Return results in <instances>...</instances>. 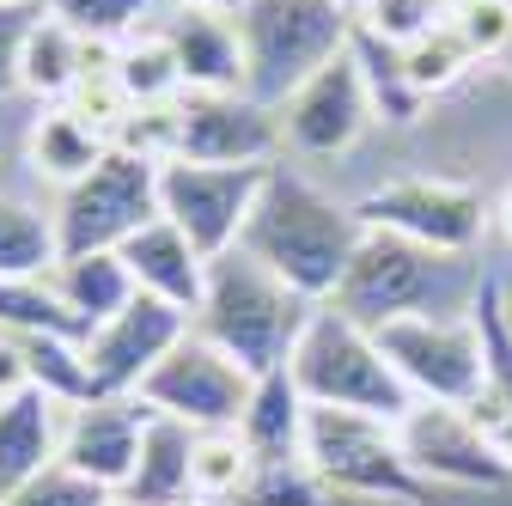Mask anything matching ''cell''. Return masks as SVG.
Here are the masks:
<instances>
[{
    "label": "cell",
    "mask_w": 512,
    "mask_h": 506,
    "mask_svg": "<svg viewBox=\"0 0 512 506\" xmlns=\"http://www.w3.org/2000/svg\"><path fill=\"white\" fill-rule=\"evenodd\" d=\"M360 238H366V226L354 220V202H336L311 177L269 165V183L244 220L238 250H250L256 263L275 269L287 287H299L311 305H330Z\"/></svg>",
    "instance_id": "6da1fadb"
},
{
    "label": "cell",
    "mask_w": 512,
    "mask_h": 506,
    "mask_svg": "<svg viewBox=\"0 0 512 506\" xmlns=\"http://www.w3.org/2000/svg\"><path fill=\"white\" fill-rule=\"evenodd\" d=\"M482 275L488 269L452 257V250H427L397 232H366L330 305L366 330H384L397 318H452V311L476 305Z\"/></svg>",
    "instance_id": "7a4b0ae2"
},
{
    "label": "cell",
    "mask_w": 512,
    "mask_h": 506,
    "mask_svg": "<svg viewBox=\"0 0 512 506\" xmlns=\"http://www.w3.org/2000/svg\"><path fill=\"white\" fill-rule=\"evenodd\" d=\"M311 299L299 287H287L275 269H263L250 250H226L208 263V293L196 305L189 330L208 336L214 348H226L244 372H281L311 324Z\"/></svg>",
    "instance_id": "3957f363"
},
{
    "label": "cell",
    "mask_w": 512,
    "mask_h": 506,
    "mask_svg": "<svg viewBox=\"0 0 512 506\" xmlns=\"http://www.w3.org/2000/svg\"><path fill=\"white\" fill-rule=\"evenodd\" d=\"M287 372H293V385L311 409H354V415H378V421H403L415 409L409 385L378 348V330L342 318L336 305L311 311Z\"/></svg>",
    "instance_id": "277c9868"
},
{
    "label": "cell",
    "mask_w": 512,
    "mask_h": 506,
    "mask_svg": "<svg viewBox=\"0 0 512 506\" xmlns=\"http://www.w3.org/2000/svg\"><path fill=\"white\" fill-rule=\"evenodd\" d=\"M238 43H244V92L281 110L317 68H330L354 43V13L336 0H244Z\"/></svg>",
    "instance_id": "5b68a950"
},
{
    "label": "cell",
    "mask_w": 512,
    "mask_h": 506,
    "mask_svg": "<svg viewBox=\"0 0 512 506\" xmlns=\"http://www.w3.org/2000/svg\"><path fill=\"white\" fill-rule=\"evenodd\" d=\"M305 464L330 494H360V500H415L439 506V494L409 470L397 421L354 415V409H311L305 421Z\"/></svg>",
    "instance_id": "8992f818"
},
{
    "label": "cell",
    "mask_w": 512,
    "mask_h": 506,
    "mask_svg": "<svg viewBox=\"0 0 512 506\" xmlns=\"http://www.w3.org/2000/svg\"><path fill=\"white\" fill-rule=\"evenodd\" d=\"M378 348L397 366L415 403L476 409L488 391V336H482L476 305L452 311V318H397L378 330Z\"/></svg>",
    "instance_id": "52a82bcc"
},
{
    "label": "cell",
    "mask_w": 512,
    "mask_h": 506,
    "mask_svg": "<svg viewBox=\"0 0 512 506\" xmlns=\"http://www.w3.org/2000/svg\"><path fill=\"white\" fill-rule=\"evenodd\" d=\"M61 232V257H86V250H122L147 220H159V159L110 147L92 177L61 189L49 208Z\"/></svg>",
    "instance_id": "ba28073f"
},
{
    "label": "cell",
    "mask_w": 512,
    "mask_h": 506,
    "mask_svg": "<svg viewBox=\"0 0 512 506\" xmlns=\"http://www.w3.org/2000/svg\"><path fill=\"white\" fill-rule=\"evenodd\" d=\"M403 458L433 494H506L512 488V458L506 446L470 415V409H439L415 403L397 421Z\"/></svg>",
    "instance_id": "9c48e42d"
},
{
    "label": "cell",
    "mask_w": 512,
    "mask_h": 506,
    "mask_svg": "<svg viewBox=\"0 0 512 506\" xmlns=\"http://www.w3.org/2000/svg\"><path fill=\"white\" fill-rule=\"evenodd\" d=\"M269 183V165H202V159H165L159 165V214L202 250L226 257L244 238V220Z\"/></svg>",
    "instance_id": "30bf717a"
},
{
    "label": "cell",
    "mask_w": 512,
    "mask_h": 506,
    "mask_svg": "<svg viewBox=\"0 0 512 506\" xmlns=\"http://www.w3.org/2000/svg\"><path fill=\"white\" fill-rule=\"evenodd\" d=\"M354 220L366 232H397L409 244L470 257L488 232V202H482V189L452 183V177H397V183L366 189L354 202Z\"/></svg>",
    "instance_id": "8fae6325"
},
{
    "label": "cell",
    "mask_w": 512,
    "mask_h": 506,
    "mask_svg": "<svg viewBox=\"0 0 512 506\" xmlns=\"http://www.w3.org/2000/svg\"><path fill=\"white\" fill-rule=\"evenodd\" d=\"M250 391H256V372H244L226 348H214L208 336L183 330V342L147 372L141 385V403L153 415H171L196 433H214V427H238L244 409H250Z\"/></svg>",
    "instance_id": "7c38bea8"
},
{
    "label": "cell",
    "mask_w": 512,
    "mask_h": 506,
    "mask_svg": "<svg viewBox=\"0 0 512 506\" xmlns=\"http://www.w3.org/2000/svg\"><path fill=\"white\" fill-rule=\"evenodd\" d=\"M275 116H281V147H293L305 159H342L378 122L366 74H360V61H354V43L330 61V68H317Z\"/></svg>",
    "instance_id": "4fadbf2b"
},
{
    "label": "cell",
    "mask_w": 512,
    "mask_h": 506,
    "mask_svg": "<svg viewBox=\"0 0 512 506\" xmlns=\"http://www.w3.org/2000/svg\"><path fill=\"white\" fill-rule=\"evenodd\" d=\"M177 153L202 165H275L281 153V116L256 104L250 92H183L171 104Z\"/></svg>",
    "instance_id": "5bb4252c"
},
{
    "label": "cell",
    "mask_w": 512,
    "mask_h": 506,
    "mask_svg": "<svg viewBox=\"0 0 512 506\" xmlns=\"http://www.w3.org/2000/svg\"><path fill=\"white\" fill-rule=\"evenodd\" d=\"M189 318L165 299H147L135 293L116 318H104L92 336H86V366H92V391L98 397H141L147 372L183 342Z\"/></svg>",
    "instance_id": "9a60e30c"
},
{
    "label": "cell",
    "mask_w": 512,
    "mask_h": 506,
    "mask_svg": "<svg viewBox=\"0 0 512 506\" xmlns=\"http://www.w3.org/2000/svg\"><path fill=\"white\" fill-rule=\"evenodd\" d=\"M153 409L141 397H92L80 409H68V439H61V464L74 476L98 482V488H122L128 470L141 458V433H147Z\"/></svg>",
    "instance_id": "2e32d148"
},
{
    "label": "cell",
    "mask_w": 512,
    "mask_h": 506,
    "mask_svg": "<svg viewBox=\"0 0 512 506\" xmlns=\"http://www.w3.org/2000/svg\"><path fill=\"white\" fill-rule=\"evenodd\" d=\"M159 37L177 55L183 92H244L238 19H226V13H189V7H159Z\"/></svg>",
    "instance_id": "e0dca14e"
},
{
    "label": "cell",
    "mask_w": 512,
    "mask_h": 506,
    "mask_svg": "<svg viewBox=\"0 0 512 506\" xmlns=\"http://www.w3.org/2000/svg\"><path fill=\"white\" fill-rule=\"evenodd\" d=\"M61 439H68V403H55L37 385L0 397V500L37 482L43 470H55Z\"/></svg>",
    "instance_id": "ac0fdd59"
},
{
    "label": "cell",
    "mask_w": 512,
    "mask_h": 506,
    "mask_svg": "<svg viewBox=\"0 0 512 506\" xmlns=\"http://www.w3.org/2000/svg\"><path fill=\"white\" fill-rule=\"evenodd\" d=\"M116 257L128 263V275H135V287L147 293V299H165V305H177L183 318H196V305H202V293H208V257L196 244H189L165 214L159 220H147L135 238H128Z\"/></svg>",
    "instance_id": "d6986e66"
},
{
    "label": "cell",
    "mask_w": 512,
    "mask_h": 506,
    "mask_svg": "<svg viewBox=\"0 0 512 506\" xmlns=\"http://www.w3.org/2000/svg\"><path fill=\"white\" fill-rule=\"evenodd\" d=\"M305 421H311V403L299 397L293 372H263L250 391V409L238 421L244 446L256 452V464H305Z\"/></svg>",
    "instance_id": "ffe728a7"
},
{
    "label": "cell",
    "mask_w": 512,
    "mask_h": 506,
    "mask_svg": "<svg viewBox=\"0 0 512 506\" xmlns=\"http://www.w3.org/2000/svg\"><path fill=\"white\" fill-rule=\"evenodd\" d=\"M104 153H110V141L92 129V122H80L68 104H43L31 135H25V165L55 189H74L80 177H92V165Z\"/></svg>",
    "instance_id": "44dd1931"
},
{
    "label": "cell",
    "mask_w": 512,
    "mask_h": 506,
    "mask_svg": "<svg viewBox=\"0 0 512 506\" xmlns=\"http://www.w3.org/2000/svg\"><path fill=\"white\" fill-rule=\"evenodd\" d=\"M86 68H92V43H80L55 13L37 7L31 31H25V49H19V92H31L37 104H61L80 86Z\"/></svg>",
    "instance_id": "7402d4cb"
},
{
    "label": "cell",
    "mask_w": 512,
    "mask_h": 506,
    "mask_svg": "<svg viewBox=\"0 0 512 506\" xmlns=\"http://www.w3.org/2000/svg\"><path fill=\"white\" fill-rule=\"evenodd\" d=\"M49 281L61 287V299L74 305V318L86 330H98L104 318H116V311L135 299V275H128V263L116 257V250H86V257H61L49 269Z\"/></svg>",
    "instance_id": "603a6c76"
},
{
    "label": "cell",
    "mask_w": 512,
    "mask_h": 506,
    "mask_svg": "<svg viewBox=\"0 0 512 506\" xmlns=\"http://www.w3.org/2000/svg\"><path fill=\"white\" fill-rule=\"evenodd\" d=\"M476 318H482V336H488V391L482 403L470 409L512 458V330L500 318V275H482V293H476Z\"/></svg>",
    "instance_id": "cb8c5ba5"
},
{
    "label": "cell",
    "mask_w": 512,
    "mask_h": 506,
    "mask_svg": "<svg viewBox=\"0 0 512 506\" xmlns=\"http://www.w3.org/2000/svg\"><path fill=\"white\" fill-rule=\"evenodd\" d=\"M61 263V232L55 214L0 196V281H25V275H49Z\"/></svg>",
    "instance_id": "d4e9b609"
},
{
    "label": "cell",
    "mask_w": 512,
    "mask_h": 506,
    "mask_svg": "<svg viewBox=\"0 0 512 506\" xmlns=\"http://www.w3.org/2000/svg\"><path fill=\"white\" fill-rule=\"evenodd\" d=\"M189 476H196V500H202V506H238V500L250 494V482H256V452L244 446L238 427L196 433Z\"/></svg>",
    "instance_id": "484cf974"
},
{
    "label": "cell",
    "mask_w": 512,
    "mask_h": 506,
    "mask_svg": "<svg viewBox=\"0 0 512 506\" xmlns=\"http://www.w3.org/2000/svg\"><path fill=\"white\" fill-rule=\"evenodd\" d=\"M0 336H74V342H86L92 330L74 318V305L61 299V287L49 275H25V281H0Z\"/></svg>",
    "instance_id": "4316f807"
},
{
    "label": "cell",
    "mask_w": 512,
    "mask_h": 506,
    "mask_svg": "<svg viewBox=\"0 0 512 506\" xmlns=\"http://www.w3.org/2000/svg\"><path fill=\"white\" fill-rule=\"evenodd\" d=\"M110 61H116L122 92L135 98V110H159V104H177V98H183V74H177L171 43L159 37V19H153L141 37H128Z\"/></svg>",
    "instance_id": "83f0119b"
},
{
    "label": "cell",
    "mask_w": 512,
    "mask_h": 506,
    "mask_svg": "<svg viewBox=\"0 0 512 506\" xmlns=\"http://www.w3.org/2000/svg\"><path fill=\"white\" fill-rule=\"evenodd\" d=\"M159 7L165 0H43V13H55L92 49H122L128 37H141L159 19Z\"/></svg>",
    "instance_id": "f1b7e54d"
},
{
    "label": "cell",
    "mask_w": 512,
    "mask_h": 506,
    "mask_svg": "<svg viewBox=\"0 0 512 506\" xmlns=\"http://www.w3.org/2000/svg\"><path fill=\"white\" fill-rule=\"evenodd\" d=\"M13 342L25 354V378L37 391H49L55 403L80 409V403L98 397L92 391V366H86V342H74V336H13Z\"/></svg>",
    "instance_id": "f546056e"
},
{
    "label": "cell",
    "mask_w": 512,
    "mask_h": 506,
    "mask_svg": "<svg viewBox=\"0 0 512 506\" xmlns=\"http://www.w3.org/2000/svg\"><path fill=\"white\" fill-rule=\"evenodd\" d=\"M354 61H360V74H366V92H372L378 122H415V116H421L427 98L409 86L397 43H384V37H372V31L354 25Z\"/></svg>",
    "instance_id": "4dcf8cb0"
},
{
    "label": "cell",
    "mask_w": 512,
    "mask_h": 506,
    "mask_svg": "<svg viewBox=\"0 0 512 506\" xmlns=\"http://www.w3.org/2000/svg\"><path fill=\"white\" fill-rule=\"evenodd\" d=\"M397 55H403V74H409V86H415L421 98L452 92V86L476 68V55H470V43L452 31V19L433 25V31H427V37H415V43H403Z\"/></svg>",
    "instance_id": "1f68e13d"
},
{
    "label": "cell",
    "mask_w": 512,
    "mask_h": 506,
    "mask_svg": "<svg viewBox=\"0 0 512 506\" xmlns=\"http://www.w3.org/2000/svg\"><path fill=\"white\" fill-rule=\"evenodd\" d=\"M452 7H458V0H366V13L354 25L403 49V43L427 37L433 25H445V19H452Z\"/></svg>",
    "instance_id": "d6a6232c"
},
{
    "label": "cell",
    "mask_w": 512,
    "mask_h": 506,
    "mask_svg": "<svg viewBox=\"0 0 512 506\" xmlns=\"http://www.w3.org/2000/svg\"><path fill=\"white\" fill-rule=\"evenodd\" d=\"M452 31L470 43L476 61H506L512 55V0H458Z\"/></svg>",
    "instance_id": "836d02e7"
},
{
    "label": "cell",
    "mask_w": 512,
    "mask_h": 506,
    "mask_svg": "<svg viewBox=\"0 0 512 506\" xmlns=\"http://www.w3.org/2000/svg\"><path fill=\"white\" fill-rule=\"evenodd\" d=\"M0 506H116V494L98 488V482H86V476H74L68 464H55V470H43L37 482L13 488Z\"/></svg>",
    "instance_id": "e575fe53"
},
{
    "label": "cell",
    "mask_w": 512,
    "mask_h": 506,
    "mask_svg": "<svg viewBox=\"0 0 512 506\" xmlns=\"http://www.w3.org/2000/svg\"><path fill=\"white\" fill-rule=\"evenodd\" d=\"M31 19H37V7H0V98L19 92V49H25Z\"/></svg>",
    "instance_id": "d590c367"
},
{
    "label": "cell",
    "mask_w": 512,
    "mask_h": 506,
    "mask_svg": "<svg viewBox=\"0 0 512 506\" xmlns=\"http://www.w3.org/2000/svg\"><path fill=\"white\" fill-rule=\"evenodd\" d=\"M165 7H189V13H226V19H238V13H244V0H165Z\"/></svg>",
    "instance_id": "8d00e7d4"
},
{
    "label": "cell",
    "mask_w": 512,
    "mask_h": 506,
    "mask_svg": "<svg viewBox=\"0 0 512 506\" xmlns=\"http://www.w3.org/2000/svg\"><path fill=\"white\" fill-rule=\"evenodd\" d=\"M500 318H506V330H512V287L500 281Z\"/></svg>",
    "instance_id": "74e56055"
},
{
    "label": "cell",
    "mask_w": 512,
    "mask_h": 506,
    "mask_svg": "<svg viewBox=\"0 0 512 506\" xmlns=\"http://www.w3.org/2000/svg\"><path fill=\"white\" fill-rule=\"evenodd\" d=\"M500 226H506V238H512V189H506V202H500Z\"/></svg>",
    "instance_id": "f35d334b"
},
{
    "label": "cell",
    "mask_w": 512,
    "mask_h": 506,
    "mask_svg": "<svg viewBox=\"0 0 512 506\" xmlns=\"http://www.w3.org/2000/svg\"><path fill=\"white\" fill-rule=\"evenodd\" d=\"M336 7H348V13L360 19V13H366V0H336Z\"/></svg>",
    "instance_id": "ab89813d"
},
{
    "label": "cell",
    "mask_w": 512,
    "mask_h": 506,
    "mask_svg": "<svg viewBox=\"0 0 512 506\" xmlns=\"http://www.w3.org/2000/svg\"><path fill=\"white\" fill-rule=\"evenodd\" d=\"M0 7H43V0H0Z\"/></svg>",
    "instance_id": "60d3db41"
}]
</instances>
